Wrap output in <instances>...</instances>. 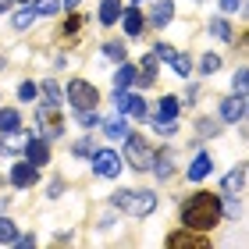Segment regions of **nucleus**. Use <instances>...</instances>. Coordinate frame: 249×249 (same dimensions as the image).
<instances>
[{
	"instance_id": "obj_7",
	"label": "nucleus",
	"mask_w": 249,
	"mask_h": 249,
	"mask_svg": "<svg viewBox=\"0 0 249 249\" xmlns=\"http://www.w3.org/2000/svg\"><path fill=\"white\" fill-rule=\"evenodd\" d=\"M153 53H157L160 61H167V64L175 68V75H182V78L192 71V61L185 57V53H178L175 47H167V43H157V47H153Z\"/></svg>"
},
{
	"instance_id": "obj_9",
	"label": "nucleus",
	"mask_w": 249,
	"mask_h": 249,
	"mask_svg": "<svg viewBox=\"0 0 249 249\" xmlns=\"http://www.w3.org/2000/svg\"><path fill=\"white\" fill-rule=\"evenodd\" d=\"M36 178H39V167L32 164V160H21L11 167V185L15 189H29V185H36Z\"/></svg>"
},
{
	"instance_id": "obj_40",
	"label": "nucleus",
	"mask_w": 249,
	"mask_h": 249,
	"mask_svg": "<svg viewBox=\"0 0 249 249\" xmlns=\"http://www.w3.org/2000/svg\"><path fill=\"white\" fill-rule=\"evenodd\" d=\"M135 4H142V0H135Z\"/></svg>"
},
{
	"instance_id": "obj_2",
	"label": "nucleus",
	"mask_w": 249,
	"mask_h": 249,
	"mask_svg": "<svg viewBox=\"0 0 249 249\" xmlns=\"http://www.w3.org/2000/svg\"><path fill=\"white\" fill-rule=\"evenodd\" d=\"M110 203H114L118 210L132 213V217H146V213H153L157 207V196L146 189H118L114 196H110Z\"/></svg>"
},
{
	"instance_id": "obj_38",
	"label": "nucleus",
	"mask_w": 249,
	"mask_h": 249,
	"mask_svg": "<svg viewBox=\"0 0 249 249\" xmlns=\"http://www.w3.org/2000/svg\"><path fill=\"white\" fill-rule=\"evenodd\" d=\"M18 4H29V0H18Z\"/></svg>"
},
{
	"instance_id": "obj_36",
	"label": "nucleus",
	"mask_w": 249,
	"mask_h": 249,
	"mask_svg": "<svg viewBox=\"0 0 249 249\" xmlns=\"http://www.w3.org/2000/svg\"><path fill=\"white\" fill-rule=\"evenodd\" d=\"M221 7L231 15V11H239V7H242V0H221Z\"/></svg>"
},
{
	"instance_id": "obj_23",
	"label": "nucleus",
	"mask_w": 249,
	"mask_h": 249,
	"mask_svg": "<svg viewBox=\"0 0 249 249\" xmlns=\"http://www.w3.org/2000/svg\"><path fill=\"white\" fill-rule=\"evenodd\" d=\"M18 128H21L18 110H0V132H18Z\"/></svg>"
},
{
	"instance_id": "obj_10",
	"label": "nucleus",
	"mask_w": 249,
	"mask_h": 249,
	"mask_svg": "<svg viewBox=\"0 0 249 249\" xmlns=\"http://www.w3.org/2000/svg\"><path fill=\"white\" fill-rule=\"evenodd\" d=\"M246 118V96L242 93H231L228 100H221V121H242Z\"/></svg>"
},
{
	"instance_id": "obj_35",
	"label": "nucleus",
	"mask_w": 249,
	"mask_h": 249,
	"mask_svg": "<svg viewBox=\"0 0 249 249\" xmlns=\"http://www.w3.org/2000/svg\"><path fill=\"white\" fill-rule=\"evenodd\" d=\"M78 25H82V15H71V18H68V25H64V29H68V32H78Z\"/></svg>"
},
{
	"instance_id": "obj_25",
	"label": "nucleus",
	"mask_w": 249,
	"mask_h": 249,
	"mask_svg": "<svg viewBox=\"0 0 249 249\" xmlns=\"http://www.w3.org/2000/svg\"><path fill=\"white\" fill-rule=\"evenodd\" d=\"M153 167H157V175H160V178H167V175H171V153H153Z\"/></svg>"
},
{
	"instance_id": "obj_21",
	"label": "nucleus",
	"mask_w": 249,
	"mask_h": 249,
	"mask_svg": "<svg viewBox=\"0 0 249 249\" xmlns=\"http://www.w3.org/2000/svg\"><path fill=\"white\" fill-rule=\"evenodd\" d=\"M242 182H246V171H242V167H235V171H228V175H224L221 192H239V189H242Z\"/></svg>"
},
{
	"instance_id": "obj_19",
	"label": "nucleus",
	"mask_w": 249,
	"mask_h": 249,
	"mask_svg": "<svg viewBox=\"0 0 249 249\" xmlns=\"http://www.w3.org/2000/svg\"><path fill=\"white\" fill-rule=\"evenodd\" d=\"M178 107H182V104H178V96H164L160 107H157V121H175L178 118Z\"/></svg>"
},
{
	"instance_id": "obj_34",
	"label": "nucleus",
	"mask_w": 249,
	"mask_h": 249,
	"mask_svg": "<svg viewBox=\"0 0 249 249\" xmlns=\"http://www.w3.org/2000/svg\"><path fill=\"white\" fill-rule=\"evenodd\" d=\"M75 118H78V124H86V128H93V124H100V118L93 114V110H78Z\"/></svg>"
},
{
	"instance_id": "obj_6",
	"label": "nucleus",
	"mask_w": 249,
	"mask_h": 249,
	"mask_svg": "<svg viewBox=\"0 0 249 249\" xmlns=\"http://www.w3.org/2000/svg\"><path fill=\"white\" fill-rule=\"evenodd\" d=\"M114 100H118V110H121V114H128V118H135V121H142L146 114H150L146 100H142V96H132L128 89H114Z\"/></svg>"
},
{
	"instance_id": "obj_28",
	"label": "nucleus",
	"mask_w": 249,
	"mask_h": 249,
	"mask_svg": "<svg viewBox=\"0 0 249 249\" xmlns=\"http://www.w3.org/2000/svg\"><path fill=\"white\" fill-rule=\"evenodd\" d=\"M210 32H213L217 39H231V29H228V21H224V18H213V21H210Z\"/></svg>"
},
{
	"instance_id": "obj_31",
	"label": "nucleus",
	"mask_w": 249,
	"mask_h": 249,
	"mask_svg": "<svg viewBox=\"0 0 249 249\" xmlns=\"http://www.w3.org/2000/svg\"><path fill=\"white\" fill-rule=\"evenodd\" d=\"M36 93H39V89H36V82H21V86H18V100H21V104L36 100Z\"/></svg>"
},
{
	"instance_id": "obj_4",
	"label": "nucleus",
	"mask_w": 249,
	"mask_h": 249,
	"mask_svg": "<svg viewBox=\"0 0 249 249\" xmlns=\"http://www.w3.org/2000/svg\"><path fill=\"white\" fill-rule=\"evenodd\" d=\"M68 100H71L75 110H96L100 93H96V86L86 82V78H71V82H68Z\"/></svg>"
},
{
	"instance_id": "obj_8",
	"label": "nucleus",
	"mask_w": 249,
	"mask_h": 249,
	"mask_svg": "<svg viewBox=\"0 0 249 249\" xmlns=\"http://www.w3.org/2000/svg\"><path fill=\"white\" fill-rule=\"evenodd\" d=\"M93 167H96L100 178H118V171H121V157H118L114 150H96V153H93Z\"/></svg>"
},
{
	"instance_id": "obj_18",
	"label": "nucleus",
	"mask_w": 249,
	"mask_h": 249,
	"mask_svg": "<svg viewBox=\"0 0 249 249\" xmlns=\"http://www.w3.org/2000/svg\"><path fill=\"white\" fill-rule=\"evenodd\" d=\"M135 78H139V71H135L128 61H121L118 75H114V86H118V89H132V86H135Z\"/></svg>"
},
{
	"instance_id": "obj_30",
	"label": "nucleus",
	"mask_w": 249,
	"mask_h": 249,
	"mask_svg": "<svg viewBox=\"0 0 249 249\" xmlns=\"http://www.w3.org/2000/svg\"><path fill=\"white\" fill-rule=\"evenodd\" d=\"M217 68H221V57H217V53H207V57L199 61V71H203V75H213Z\"/></svg>"
},
{
	"instance_id": "obj_3",
	"label": "nucleus",
	"mask_w": 249,
	"mask_h": 249,
	"mask_svg": "<svg viewBox=\"0 0 249 249\" xmlns=\"http://www.w3.org/2000/svg\"><path fill=\"white\" fill-rule=\"evenodd\" d=\"M124 160H128L135 171H153V146L142 139L139 132L124 135Z\"/></svg>"
},
{
	"instance_id": "obj_37",
	"label": "nucleus",
	"mask_w": 249,
	"mask_h": 249,
	"mask_svg": "<svg viewBox=\"0 0 249 249\" xmlns=\"http://www.w3.org/2000/svg\"><path fill=\"white\" fill-rule=\"evenodd\" d=\"M64 4H68V7H75V4H78V0H64Z\"/></svg>"
},
{
	"instance_id": "obj_17",
	"label": "nucleus",
	"mask_w": 249,
	"mask_h": 249,
	"mask_svg": "<svg viewBox=\"0 0 249 249\" xmlns=\"http://www.w3.org/2000/svg\"><path fill=\"white\" fill-rule=\"evenodd\" d=\"M210 167H213L210 153H199L196 160H192V167H189V178H192V182H203V178L210 175Z\"/></svg>"
},
{
	"instance_id": "obj_33",
	"label": "nucleus",
	"mask_w": 249,
	"mask_h": 249,
	"mask_svg": "<svg viewBox=\"0 0 249 249\" xmlns=\"http://www.w3.org/2000/svg\"><path fill=\"white\" fill-rule=\"evenodd\" d=\"M57 0H36V15H57Z\"/></svg>"
},
{
	"instance_id": "obj_13",
	"label": "nucleus",
	"mask_w": 249,
	"mask_h": 249,
	"mask_svg": "<svg viewBox=\"0 0 249 249\" xmlns=\"http://www.w3.org/2000/svg\"><path fill=\"white\" fill-rule=\"evenodd\" d=\"M157 68H160V57L150 50V53L142 57V68H139V78H135V86H142V89L153 86V82H157Z\"/></svg>"
},
{
	"instance_id": "obj_39",
	"label": "nucleus",
	"mask_w": 249,
	"mask_h": 249,
	"mask_svg": "<svg viewBox=\"0 0 249 249\" xmlns=\"http://www.w3.org/2000/svg\"><path fill=\"white\" fill-rule=\"evenodd\" d=\"M0 68H4V57H0Z\"/></svg>"
},
{
	"instance_id": "obj_12",
	"label": "nucleus",
	"mask_w": 249,
	"mask_h": 249,
	"mask_svg": "<svg viewBox=\"0 0 249 249\" xmlns=\"http://www.w3.org/2000/svg\"><path fill=\"white\" fill-rule=\"evenodd\" d=\"M25 153H29V160L36 164V167H47V164H50V146H47V139H43V135L25 142Z\"/></svg>"
},
{
	"instance_id": "obj_26",
	"label": "nucleus",
	"mask_w": 249,
	"mask_h": 249,
	"mask_svg": "<svg viewBox=\"0 0 249 249\" xmlns=\"http://www.w3.org/2000/svg\"><path fill=\"white\" fill-rule=\"evenodd\" d=\"M104 53H107L110 61H124V53H128V50H124L121 39H110V43H104Z\"/></svg>"
},
{
	"instance_id": "obj_16",
	"label": "nucleus",
	"mask_w": 249,
	"mask_h": 249,
	"mask_svg": "<svg viewBox=\"0 0 249 249\" xmlns=\"http://www.w3.org/2000/svg\"><path fill=\"white\" fill-rule=\"evenodd\" d=\"M121 25H124V36H139V32H142V15L135 7L121 11Z\"/></svg>"
},
{
	"instance_id": "obj_15",
	"label": "nucleus",
	"mask_w": 249,
	"mask_h": 249,
	"mask_svg": "<svg viewBox=\"0 0 249 249\" xmlns=\"http://www.w3.org/2000/svg\"><path fill=\"white\" fill-rule=\"evenodd\" d=\"M121 18V0H100V25H114Z\"/></svg>"
},
{
	"instance_id": "obj_29",
	"label": "nucleus",
	"mask_w": 249,
	"mask_h": 249,
	"mask_svg": "<svg viewBox=\"0 0 249 249\" xmlns=\"http://www.w3.org/2000/svg\"><path fill=\"white\" fill-rule=\"evenodd\" d=\"M43 96H47V104L57 107V104H61V86H57V82H43Z\"/></svg>"
},
{
	"instance_id": "obj_1",
	"label": "nucleus",
	"mask_w": 249,
	"mask_h": 249,
	"mask_svg": "<svg viewBox=\"0 0 249 249\" xmlns=\"http://www.w3.org/2000/svg\"><path fill=\"white\" fill-rule=\"evenodd\" d=\"M221 217H224L221 196H213V192H192L182 203V224L192 231H213Z\"/></svg>"
},
{
	"instance_id": "obj_11",
	"label": "nucleus",
	"mask_w": 249,
	"mask_h": 249,
	"mask_svg": "<svg viewBox=\"0 0 249 249\" xmlns=\"http://www.w3.org/2000/svg\"><path fill=\"white\" fill-rule=\"evenodd\" d=\"M167 246H182V249H207V246H210V239H203V235H192V228H185V231L167 235Z\"/></svg>"
},
{
	"instance_id": "obj_14",
	"label": "nucleus",
	"mask_w": 249,
	"mask_h": 249,
	"mask_svg": "<svg viewBox=\"0 0 249 249\" xmlns=\"http://www.w3.org/2000/svg\"><path fill=\"white\" fill-rule=\"evenodd\" d=\"M171 18H175V4H171V0H157L150 21H153L157 29H164V25H171Z\"/></svg>"
},
{
	"instance_id": "obj_5",
	"label": "nucleus",
	"mask_w": 249,
	"mask_h": 249,
	"mask_svg": "<svg viewBox=\"0 0 249 249\" xmlns=\"http://www.w3.org/2000/svg\"><path fill=\"white\" fill-rule=\"evenodd\" d=\"M36 128H39V135H43V139H61V135H64L61 110L53 107V104L39 107V110H36Z\"/></svg>"
},
{
	"instance_id": "obj_24",
	"label": "nucleus",
	"mask_w": 249,
	"mask_h": 249,
	"mask_svg": "<svg viewBox=\"0 0 249 249\" xmlns=\"http://www.w3.org/2000/svg\"><path fill=\"white\" fill-rule=\"evenodd\" d=\"M36 18H39V15H36V7H25V11H18V15L11 18V25H15V29L21 32V29H29V25H32Z\"/></svg>"
},
{
	"instance_id": "obj_22",
	"label": "nucleus",
	"mask_w": 249,
	"mask_h": 249,
	"mask_svg": "<svg viewBox=\"0 0 249 249\" xmlns=\"http://www.w3.org/2000/svg\"><path fill=\"white\" fill-rule=\"evenodd\" d=\"M18 242V228L11 217H0V246H15Z\"/></svg>"
},
{
	"instance_id": "obj_27",
	"label": "nucleus",
	"mask_w": 249,
	"mask_h": 249,
	"mask_svg": "<svg viewBox=\"0 0 249 249\" xmlns=\"http://www.w3.org/2000/svg\"><path fill=\"white\" fill-rule=\"evenodd\" d=\"M231 86H235V93H249V68H239V71H235V78H231Z\"/></svg>"
},
{
	"instance_id": "obj_32",
	"label": "nucleus",
	"mask_w": 249,
	"mask_h": 249,
	"mask_svg": "<svg viewBox=\"0 0 249 249\" xmlns=\"http://www.w3.org/2000/svg\"><path fill=\"white\" fill-rule=\"evenodd\" d=\"M96 153V142L93 139H78L75 142V157H93Z\"/></svg>"
},
{
	"instance_id": "obj_20",
	"label": "nucleus",
	"mask_w": 249,
	"mask_h": 249,
	"mask_svg": "<svg viewBox=\"0 0 249 249\" xmlns=\"http://www.w3.org/2000/svg\"><path fill=\"white\" fill-rule=\"evenodd\" d=\"M104 132L110 135V139H124V135H128V114H118V118H110V121L104 124Z\"/></svg>"
}]
</instances>
